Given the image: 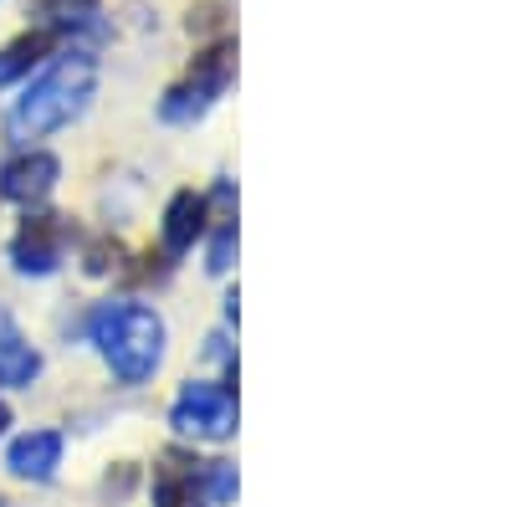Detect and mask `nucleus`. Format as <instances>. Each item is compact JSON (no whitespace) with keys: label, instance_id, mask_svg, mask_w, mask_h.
<instances>
[{"label":"nucleus","instance_id":"obj_16","mask_svg":"<svg viewBox=\"0 0 512 507\" xmlns=\"http://www.w3.org/2000/svg\"><path fill=\"white\" fill-rule=\"evenodd\" d=\"M6 426H11V405L0 400V436H6Z\"/></svg>","mask_w":512,"mask_h":507},{"label":"nucleus","instance_id":"obj_9","mask_svg":"<svg viewBox=\"0 0 512 507\" xmlns=\"http://www.w3.org/2000/svg\"><path fill=\"white\" fill-rule=\"evenodd\" d=\"M41 31L52 36H98L103 31V0H26Z\"/></svg>","mask_w":512,"mask_h":507},{"label":"nucleus","instance_id":"obj_5","mask_svg":"<svg viewBox=\"0 0 512 507\" xmlns=\"http://www.w3.org/2000/svg\"><path fill=\"white\" fill-rule=\"evenodd\" d=\"M72 246V226L57 210H26V221L11 236V267L21 277H52Z\"/></svg>","mask_w":512,"mask_h":507},{"label":"nucleus","instance_id":"obj_14","mask_svg":"<svg viewBox=\"0 0 512 507\" xmlns=\"http://www.w3.org/2000/svg\"><path fill=\"white\" fill-rule=\"evenodd\" d=\"M236 467L231 461H205V492H210V507H226L236 497Z\"/></svg>","mask_w":512,"mask_h":507},{"label":"nucleus","instance_id":"obj_7","mask_svg":"<svg viewBox=\"0 0 512 507\" xmlns=\"http://www.w3.org/2000/svg\"><path fill=\"white\" fill-rule=\"evenodd\" d=\"M154 507H210L205 461H195L190 451H169L154 467Z\"/></svg>","mask_w":512,"mask_h":507},{"label":"nucleus","instance_id":"obj_4","mask_svg":"<svg viewBox=\"0 0 512 507\" xmlns=\"http://www.w3.org/2000/svg\"><path fill=\"white\" fill-rule=\"evenodd\" d=\"M169 426L190 441H231L236 436V395L216 379H190L169 405Z\"/></svg>","mask_w":512,"mask_h":507},{"label":"nucleus","instance_id":"obj_11","mask_svg":"<svg viewBox=\"0 0 512 507\" xmlns=\"http://www.w3.org/2000/svg\"><path fill=\"white\" fill-rule=\"evenodd\" d=\"M57 47H62V36L41 31V26H31V31H21L16 41H6V47H0V88H11V82L31 77Z\"/></svg>","mask_w":512,"mask_h":507},{"label":"nucleus","instance_id":"obj_10","mask_svg":"<svg viewBox=\"0 0 512 507\" xmlns=\"http://www.w3.org/2000/svg\"><path fill=\"white\" fill-rule=\"evenodd\" d=\"M210 231V200L195 190H180L164 205V257H185V251Z\"/></svg>","mask_w":512,"mask_h":507},{"label":"nucleus","instance_id":"obj_6","mask_svg":"<svg viewBox=\"0 0 512 507\" xmlns=\"http://www.w3.org/2000/svg\"><path fill=\"white\" fill-rule=\"evenodd\" d=\"M62 180V159L47 154V149H21L16 159H6V169H0V200H11L21 210H41L52 200Z\"/></svg>","mask_w":512,"mask_h":507},{"label":"nucleus","instance_id":"obj_2","mask_svg":"<svg viewBox=\"0 0 512 507\" xmlns=\"http://www.w3.org/2000/svg\"><path fill=\"white\" fill-rule=\"evenodd\" d=\"M93 344L103 354V364L123 379V385H144L154 379V369L164 364V318L144 303H103L88 323Z\"/></svg>","mask_w":512,"mask_h":507},{"label":"nucleus","instance_id":"obj_8","mask_svg":"<svg viewBox=\"0 0 512 507\" xmlns=\"http://www.w3.org/2000/svg\"><path fill=\"white\" fill-rule=\"evenodd\" d=\"M62 446H67L62 431H26V436L11 441L6 467H11V477H21V482H52L57 467H62Z\"/></svg>","mask_w":512,"mask_h":507},{"label":"nucleus","instance_id":"obj_1","mask_svg":"<svg viewBox=\"0 0 512 507\" xmlns=\"http://www.w3.org/2000/svg\"><path fill=\"white\" fill-rule=\"evenodd\" d=\"M93 93H98V62L88 52H67L36 82H26V93L6 113V129H11V139L36 144V139H47V134L67 129L72 118L88 113Z\"/></svg>","mask_w":512,"mask_h":507},{"label":"nucleus","instance_id":"obj_12","mask_svg":"<svg viewBox=\"0 0 512 507\" xmlns=\"http://www.w3.org/2000/svg\"><path fill=\"white\" fill-rule=\"evenodd\" d=\"M210 205H216V216H210V221H216V241H210V272H231V257H236V185L231 180H221L216 185V195H205Z\"/></svg>","mask_w":512,"mask_h":507},{"label":"nucleus","instance_id":"obj_13","mask_svg":"<svg viewBox=\"0 0 512 507\" xmlns=\"http://www.w3.org/2000/svg\"><path fill=\"white\" fill-rule=\"evenodd\" d=\"M36 374H41V354L26 344V338H21L6 318H0V385L26 390Z\"/></svg>","mask_w":512,"mask_h":507},{"label":"nucleus","instance_id":"obj_3","mask_svg":"<svg viewBox=\"0 0 512 507\" xmlns=\"http://www.w3.org/2000/svg\"><path fill=\"white\" fill-rule=\"evenodd\" d=\"M231 82H236V41H231V36H216V41H210V47L185 67V77L164 88L159 118H164V123H200L210 108L226 98Z\"/></svg>","mask_w":512,"mask_h":507},{"label":"nucleus","instance_id":"obj_15","mask_svg":"<svg viewBox=\"0 0 512 507\" xmlns=\"http://www.w3.org/2000/svg\"><path fill=\"white\" fill-rule=\"evenodd\" d=\"M221 16H226V6H216V0H210V6L190 11V31H216V26H221Z\"/></svg>","mask_w":512,"mask_h":507}]
</instances>
